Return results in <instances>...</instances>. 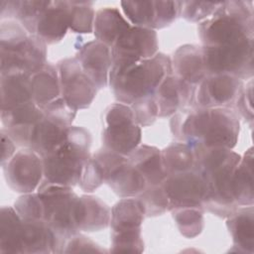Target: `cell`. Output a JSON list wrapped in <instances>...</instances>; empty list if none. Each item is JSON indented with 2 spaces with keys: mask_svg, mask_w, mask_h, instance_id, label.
I'll return each mask as SVG.
<instances>
[{
  "mask_svg": "<svg viewBox=\"0 0 254 254\" xmlns=\"http://www.w3.org/2000/svg\"><path fill=\"white\" fill-rule=\"evenodd\" d=\"M175 119V129L193 149H232L239 134V120L229 107H214L190 110L180 120Z\"/></svg>",
  "mask_w": 254,
  "mask_h": 254,
  "instance_id": "1",
  "label": "cell"
},
{
  "mask_svg": "<svg viewBox=\"0 0 254 254\" xmlns=\"http://www.w3.org/2000/svg\"><path fill=\"white\" fill-rule=\"evenodd\" d=\"M172 71L171 60L164 54H157L132 64H111L109 84L119 102L131 105L140 98L154 95Z\"/></svg>",
  "mask_w": 254,
  "mask_h": 254,
  "instance_id": "2",
  "label": "cell"
},
{
  "mask_svg": "<svg viewBox=\"0 0 254 254\" xmlns=\"http://www.w3.org/2000/svg\"><path fill=\"white\" fill-rule=\"evenodd\" d=\"M46 44L30 34L19 22L2 21L0 28L1 74L24 72L29 75L41 69L46 63Z\"/></svg>",
  "mask_w": 254,
  "mask_h": 254,
  "instance_id": "3",
  "label": "cell"
},
{
  "mask_svg": "<svg viewBox=\"0 0 254 254\" xmlns=\"http://www.w3.org/2000/svg\"><path fill=\"white\" fill-rule=\"evenodd\" d=\"M90 141L87 130L70 126L65 140L43 157L44 182L70 188L76 185L81 170L89 159Z\"/></svg>",
  "mask_w": 254,
  "mask_h": 254,
  "instance_id": "4",
  "label": "cell"
},
{
  "mask_svg": "<svg viewBox=\"0 0 254 254\" xmlns=\"http://www.w3.org/2000/svg\"><path fill=\"white\" fill-rule=\"evenodd\" d=\"M251 2H222L218 10L198 26V35L205 47L223 46L253 38Z\"/></svg>",
  "mask_w": 254,
  "mask_h": 254,
  "instance_id": "5",
  "label": "cell"
},
{
  "mask_svg": "<svg viewBox=\"0 0 254 254\" xmlns=\"http://www.w3.org/2000/svg\"><path fill=\"white\" fill-rule=\"evenodd\" d=\"M38 194L44 206V221L52 229L58 248L63 252V246L75 234L77 227L74 221V211L78 196L70 187L42 182Z\"/></svg>",
  "mask_w": 254,
  "mask_h": 254,
  "instance_id": "6",
  "label": "cell"
},
{
  "mask_svg": "<svg viewBox=\"0 0 254 254\" xmlns=\"http://www.w3.org/2000/svg\"><path fill=\"white\" fill-rule=\"evenodd\" d=\"M43 111L44 116L34 127L29 147L42 158L65 140L76 113L63 98L54 100Z\"/></svg>",
  "mask_w": 254,
  "mask_h": 254,
  "instance_id": "7",
  "label": "cell"
},
{
  "mask_svg": "<svg viewBox=\"0 0 254 254\" xmlns=\"http://www.w3.org/2000/svg\"><path fill=\"white\" fill-rule=\"evenodd\" d=\"M206 74H229L238 78L253 74V38L237 43L202 48Z\"/></svg>",
  "mask_w": 254,
  "mask_h": 254,
  "instance_id": "8",
  "label": "cell"
},
{
  "mask_svg": "<svg viewBox=\"0 0 254 254\" xmlns=\"http://www.w3.org/2000/svg\"><path fill=\"white\" fill-rule=\"evenodd\" d=\"M103 143L107 150L130 155L141 141V128L136 123L131 106L114 103L105 111Z\"/></svg>",
  "mask_w": 254,
  "mask_h": 254,
  "instance_id": "9",
  "label": "cell"
},
{
  "mask_svg": "<svg viewBox=\"0 0 254 254\" xmlns=\"http://www.w3.org/2000/svg\"><path fill=\"white\" fill-rule=\"evenodd\" d=\"M62 98L72 109H84L93 101L97 87L85 74L76 58L63 60L58 64Z\"/></svg>",
  "mask_w": 254,
  "mask_h": 254,
  "instance_id": "10",
  "label": "cell"
},
{
  "mask_svg": "<svg viewBox=\"0 0 254 254\" xmlns=\"http://www.w3.org/2000/svg\"><path fill=\"white\" fill-rule=\"evenodd\" d=\"M162 187L169 199L170 210L200 208L206 194L205 182L195 169L167 176Z\"/></svg>",
  "mask_w": 254,
  "mask_h": 254,
  "instance_id": "11",
  "label": "cell"
},
{
  "mask_svg": "<svg viewBox=\"0 0 254 254\" xmlns=\"http://www.w3.org/2000/svg\"><path fill=\"white\" fill-rule=\"evenodd\" d=\"M9 187L17 192H33L41 185L44 176L43 158L31 148L15 153L3 167Z\"/></svg>",
  "mask_w": 254,
  "mask_h": 254,
  "instance_id": "12",
  "label": "cell"
},
{
  "mask_svg": "<svg viewBox=\"0 0 254 254\" xmlns=\"http://www.w3.org/2000/svg\"><path fill=\"white\" fill-rule=\"evenodd\" d=\"M158 40L155 30L131 27L111 48V64H132L153 58L158 53Z\"/></svg>",
  "mask_w": 254,
  "mask_h": 254,
  "instance_id": "13",
  "label": "cell"
},
{
  "mask_svg": "<svg viewBox=\"0 0 254 254\" xmlns=\"http://www.w3.org/2000/svg\"><path fill=\"white\" fill-rule=\"evenodd\" d=\"M242 89L240 78L229 74H208L198 85L193 99L197 107H229Z\"/></svg>",
  "mask_w": 254,
  "mask_h": 254,
  "instance_id": "14",
  "label": "cell"
},
{
  "mask_svg": "<svg viewBox=\"0 0 254 254\" xmlns=\"http://www.w3.org/2000/svg\"><path fill=\"white\" fill-rule=\"evenodd\" d=\"M43 116V109L34 101L1 111V119L5 132L17 145L28 148L30 147L34 127Z\"/></svg>",
  "mask_w": 254,
  "mask_h": 254,
  "instance_id": "15",
  "label": "cell"
},
{
  "mask_svg": "<svg viewBox=\"0 0 254 254\" xmlns=\"http://www.w3.org/2000/svg\"><path fill=\"white\" fill-rule=\"evenodd\" d=\"M75 58L97 89L107 85L112 64L111 50L108 46L97 40L90 41L79 49Z\"/></svg>",
  "mask_w": 254,
  "mask_h": 254,
  "instance_id": "16",
  "label": "cell"
},
{
  "mask_svg": "<svg viewBox=\"0 0 254 254\" xmlns=\"http://www.w3.org/2000/svg\"><path fill=\"white\" fill-rule=\"evenodd\" d=\"M70 1H51L49 6L39 15L34 35L46 45L61 41L69 29Z\"/></svg>",
  "mask_w": 254,
  "mask_h": 254,
  "instance_id": "17",
  "label": "cell"
},
{
  "mask_svg": "<svg viewBox=\"0 0 254 254\" xmlns=\"http://www.w3.org/2000/svg\"><path fill=\"white\" fill-rule=\"evenodd\" d=\"M194 97V89L191 84L180 77L169 74L157 88L154 98L158 106V115L167 117L173 115L178 109L190 103Z\"/></svg>",
  "mask_w": 254,
  "mask_h": 254,
  "instance_id": "18",
  "label": "cell"
},
{
  "mask_svg": "<svg viewBox=\"0 0 254 254\" xmlns=\"http://www.w3.org/2000/svg\"><path fill=\"white\" fill-rule=\"evenodd\" d=\"M104 181L119 196L133 197L139 195L147 188L142 175L125 157L117 161L104 174Z\"/></svg>",
  "mask_w": 254,
  "mask_h": 254,
  "instance_id": "19",
  "label": "cell"
},
{
  "mask_svg": "<svg viewBox=\"0 0 254 254\" xmlns=\"http://www.w3.org/2000/svg\"><path fill=\"white\" fill-rule=\"evenodd\" d=\"M110 219L111 209L101 199L92 195L78 197L74 211L77 230L98 231L106 228Z\"/></svg>",
  "mask_w": 254,
  "mask_h": 254,
  "instance_id": "20",
  "label": "cell"
},
{
  "mask_svg": "<svg viewBox=\"0 0 254 254\" xmlns=\"http://www.w3.org/2000/svg\"><path fill=\"white\" fill-rule=\"evenodd\" d=\"M172 69L184 81L191 85L199 84L206 76L202 48L193 45L180 47L174 54Z\"/></svg>",
  "mask_w": 254,
  "mask_h": 254,
  "instance_id": "21",
  "label": "cell"
},
{
  "mask_svg": "<svg viewBox=\"0 0 254 254\" xmlns=\"http://www.w3.org/2000/svg\"><path fill=\"white\" fill-rule=\"evenodd\" d=\"M128 161L142 175L147 186L162 185L167 177L162 163L161 152L156 147L138 146L129 155Z\"/></svg>",
  "mask_w": 254,
  "mask_h": 254,
  "instance_id": "22",
  "label": "cell"
},
{
  "mask_svg": "<svg viewBox=\"0 0 254 254\" xmlns=\"http://www.w3.org/2000/svg\"><path fill=\"white\" fill-rule=\"evenodd\" d=\"M33 101L31 75L24 72L1 74V111Z\"/></svg>",
  "mask_w": 254,
  "mask_h": 254,
  "instance_id": "23",
  "label": "cell"
},
{
  "mask_svg": "<svg viewBox=\"0 0 254 254\" xmlns=\"http://www.w3.org/2000/svg\"><path fill=\"white\" fill-rule=\"evenodd\" d=\"M31 91L33 101L42 109L58 99L61 94L58 67L47 63L41 69L32 74Z\"/></svg>",
  "mask_w": 254,
  "mask_h": 254,
  "instance_id": "24",
  "label": "cell"
},
{
  "mask_svg": "<svg viewBox=\"0 0 254 254\" xmlns=\"http://www.w3.org/2000/svg\"><path fill=\"white\" fill-rule=\"evenodd\" d=\"M49 252H57V240L48 224L44 220H23L22 253Z\"/></svg>",
  "mask_w": 254,
  "mask_h": 254,
  "instance_id": "25",
  "label": "cell"
},
{
  "mask_svg": "<svg viewBox=\"0 0 254 254\" xmlns=\"http://www.w3.org/2000/svg\"><path fill=\"white\" fill-rule=\"evenodd\" d=\"M131 28L116 8H102L95 14L93 31L97 41L112 48L116 41Z\"/></svg>",
  "mask_w": 254,
  "mask_h": 254,
  "instance_id": "26",
  "label": "cell"
},
{
  "mask_svg": "<svg viewBox=\"0 0 254 254\" xmlns=\"http://www.w3.org/2000/svg\"><path fill=\"white\" fill-rule=\"evenodd\" d=\"M145 214V207L140 199L132 197L121 199L111 209L112 232L141 229Z\"/></svg>",
  "mask_w": 254,
  "mask_h": 254,
  "instance_id": "27",
  "label": "cell"
},
{
  "mask_svg": "<svg viewBox=\"0 0 254 254\" xmlns=\"http://www.w3.org/2000/svg\"><path fill=\"white\" fill-rule=\"evenodd\" d=\"M252 205L235 210L227 220V227L234 246L242 252L254 250V216Z\"/></svg>",
  "mask_w": 254,
  "mask_h": 254,
  "instance_id": "28",
  "label": "cell"
},
{
  "mask_svg": "<svg viewBox=\"0 0 254 254\" xmlns=\"http://www.w3.org/2000/svg\"><path fill=\"white\" fill-rule=\"evenodd\" d=\"M23 220L11 206H3L0 213V252L22 253Z\"/></svg>",
  "mask_w": 254,
  "mask_h": 254,
  "instance_id": "29",
  "label": "cell"
},
{
  "mask_svg": "<svg viewBox=\"0 0 254 254\" xmlns=\"http://www.w3.org/2000/svg\"><path fill=\"white\" fill-rule=\"evenodd\" d=\"M231 190L237 205L253 204V151L250 148L234 171Z\"/></svg>",
  "mask_w": 254,
  "mask_h": 254,
  "instance_id": "30",
  "label": "cell"
},
{
  "mask_svg": "<svg viewBox=\"0 0 254 254\" xmlns=\"http://www.w3.org/2000/svg\"><path fill=\"white\" fill-rule=\"evenodd\" d=\"M161 156L167 176L190 171L195 168V151L187 143H173L161 152Z\"/></svg>",
  "mask_w": 254,
  "mask_h": 254,
  "instance_id": "31",
  "label": "cell"
},
{
  "mask_svg": "<svg viewBox=\"0 0 254 254\" xmlns=\"http://www.w3.org/2000/svg\"><path fill=\"white\" fill-rule=\"evenodd\" d=\"M121 6L124 14L135 27L154 30L155 1H122Z\"/></svg>",
  "mask_w": 254,
  "mask_h": 254,
  "instance_id": "32",
  "label": "cell"
},
{
  "mask_svg": "<svg viewBox=\"0 0 254 254\" xmlns=\"http://www.w3.org/2000/svg\"><path fill=\"white\" fill-rule=\"evenodd\" d=\"M174 218L180 232L189 238L198 235L203 227L202 211L198 207L174 209Z\"/></svg>",
  "mask_w": 254,
  "mask_h": 254,
  "instance_id": "33",
  "label": "cell"
},
{
  "mask_svg": "<svg viewBox=\"0 0 254 254\" xmlns=\"http://www.w3.org/2000/svg\"><path fill=\"white\" fill-rule=\"evenodd\" d=\"M94 10L88 2L70 1L69 29L76 33H91L94 24Z\"/></svg>",
  "mask_w": 254,
  "mask_h": 254,
  "instance_id": "34",
  "label": "cell"
},
{
  "mask_svg": "<svg viewBox=\"0 0 254 254\" xmlns=\"http://www.w3.org/2000/svg\"><path fill=\"white\" fill-rule=\"evenodd\" d=\"M139 199L148 215L162 214L169 209V199L162 185L147 186L144 191L139 194Z\"/></svg>",
  "mask_w": 254,
  "mask_h": 254,
  "instance_id": "35",
  "label": "cell"
},
{
  "mask_svg": "<svg viewBox=\"0 0 254 254\" xmlns=\"http://www.w3.org/2000/svg\"><path fill=\"white\" fill-rule=\"evenodd\" d=\"M222 2L182 1L181 14L190 22L204 21L211 17L220 7Z\"/></svg>",
  "mask_w": 254,
  "mask_h": 254,
  "instance_id": "36",
  "label": "cell"
},
{
  "mask_svg": "<svg viewBox=\"0 0 254 254\" xmlns=\"http://www.w3.org/2000/svg\"><path fill=\"white\" fill-rule=\"evenodd\" d=\"M14 208L23 220H44V206L38 192L25 193L15 202Z\"/></svg>",
  "mask_w": 254,
  "mask_h": 254,
  "instance_id": "37",
  "label": "cell"
},
{
  "mask_svg": "<svg viewBox=\"0 0 254 254\" xmlns=\"http://www.w3.org/2000/svg\"><path fill=\"white\" fill-rule=\"evenodd\" d=\"M112 252H142L143 240L141 229L112 232Z\"/></svg>",
  "mask_w": 254,
  "mask_h": 254,
  "instance_id": "38",
  "label": "cell"
},
{
  "mask_svg": "<svg viewBox=\"0 0 254 254\" xmlns=\"http://www.w3.org/2000/svg\"><path fill=\"white\" fill-rule=\"evenodd\" d=\"M135 121L143 127L151 125L158 116V106L154 95L140 98L131 104Z\"/></svg>",
  "mask_w": 254,
  "mask_h": 254,
  "instance_id": "39",
  "label": "cell"
},
{
  "mask_svg": "<svg viewBox=\"0 0 254 254\" xmlns=\"http://www.w3.org/2000/svg\"><path fill=\"white\" fill-rule=\"evenodd\" d=\"M181 8L182 1H155L154 29H162L172 24L181 14Z\"/></svg>",
  "mask_w": 254,
  "mask_h": 254,
  "instance_id": "40",
  "label": "cell"
},
{
  "mask_svg": "<svg viewBox=\"0 0 254 254\" xmlns=\"http://www.w3.org/2000/svg\"><path fill=\"white\" fill-rule=\"evenodd\" d=\"M103 181L104 178L100 167L93 158H89L84 164L80 173L78 181L80 188L84 191H93L101 186Z\"/></svg>",
  "mask_w": 254,
  "mask_h": 254,
  "instance_id": "41",
  "label": "cell"
},
{
  "mask_svg": "<svg viewBox=\"0 0 254 254\" xmlns=\"http://www.w3.org/2000/svg\"><path fill=\"white\" fill-rule=\"evenodd\" d=\"M104 250L100 248L96 243L91 241L82 235H73L65 244V249L64 252H103Z\"/></svg>",
  "mask_w": 254,
  "mask_h": 254,
  "instance_id": "42",
  "label": "cell"
},
{
  "mask_svg": "<svg viewBox=\"0 0 254 254\" xmlns=\"http://www.w3.org/2000/svg\"><path fill=\"white\" fill-rule=\"evenodd\" d=\"M252 80H250L247 84V87L241 89L239 96L237 98V106L240 112L245 116L252 120L253 117V100H252Z\"/></svg>",
  "mask_w": 254,
  "mask_h": 254,
  "instance_id": "43",
  "label": "cell"
},
{
  "mask_svg": "<svg viewBox=\"0 0 254 254\" xmlns=\"http://www.w3.org/2000/svg\"><path fill=\"white\" fill-rule=\"evenodd\" d=\"M1 165L4 167L15 155V149L16 145L15 142L9 137V135L5 132L4 129L1 130Z\"/></svg>",
  "mask_w": 254,
  "mask_h": 254,
  "instance_id": "44",
  "label": "cell"
}]
</instances>
